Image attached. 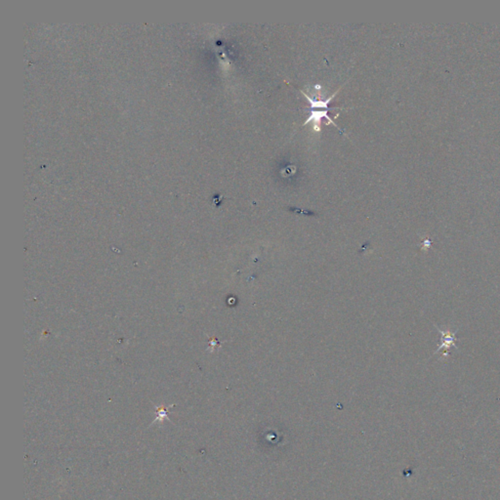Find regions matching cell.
Instances as JSON below:
<instances>
[{
  "instance_id": "obj_1",
  "label": "cell",
  "mask_w": 500,
  "mask_h": 500,
  "mask_svg": "<svg viewBox=\"0 0 500 500\" xmlns=\"http://www.w3.org/2000/svg\"><path fill=\"white\" fill-rule=\"evenodd\" d=\"M434 327L439 331V334H440V345H439L438 349L434 352V355H436L437 353H439V351L443 350V354H442V358L445 359H448L449 358V352H450V349L452 347H455L456 350H458L457 348V345H456V331L455 332H452L451 330H441L439 327H438L436 324H434Z\"/></svg>"
},
{
  "instance_id": "obj_3",
  "label": "cell",
  "mask_w": 500,
  "mask_h": 500,
  "mask_svg": "<svg viewBox=\"0 0 500 500\" xmlns=\"http://www.w3.org/2000/svg\"><path fill=\"white\" fill-rule=\"evenodd\" d=\"M338 91L339 90H337V91L334 93L332 96H330L329 98H327L324 101L323 100H319L318 98H311L308 94H306L304 91H301V93L307 98V100H308V102L310 104V108L311 109H329L328 104L330 103V101H332V99L336 96V94L338 93Z\"/></svg>"
},
{
  "instance_id": "obj_2",
  "label": "cell",
  "mask_w": 500,
  "mask_h": 500,
  "mask_svg": "<svg viewBox=\"0 0 500 500\" xmlns=\"http://www.w3.org/2000/svg\"><path fill=\"white\" fill-rule=\"evenodd\" d=\"M329 109H311V113H310V116L309 118L306 120V122H304V126L309 123L310 122H314V129L315 131L317 132H319L320 131V123H321V121L323 119L327 120L328 121V123H331L332 125H334L335 127H337L339 129V131H341L343 133V130H341L337 125L336 123L334 122V120L331 118L328 117L327 115V112Z\"/></svg>"
}]
</instances>
